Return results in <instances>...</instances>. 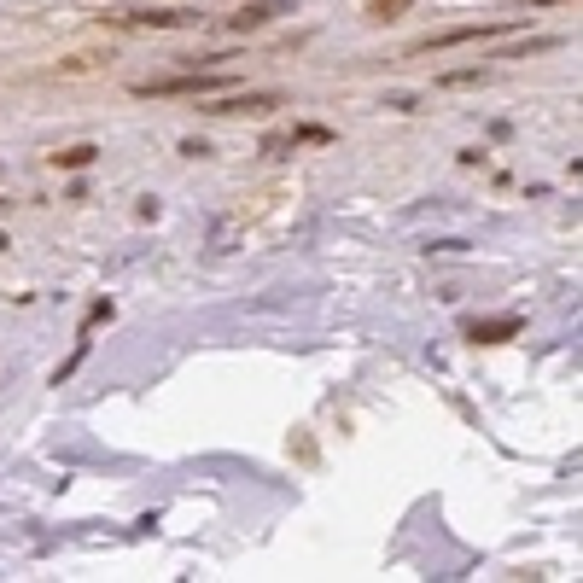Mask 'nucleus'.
<instances>
[{
	"instance_id": "5",
	"label": "nucleus",
	"mask_w": 583,
	"mask_h": 583,
	"mask_svg": "<svg viewBox=\"0 0 583 583\" xmlns=\"http://www.w3.org/2000/svg\"><path fill=\"white\" fill-rule=\"evenodd\" d=\"M280 94H245V100H222V105H210V111H275Z\"/></svg>"
},
{
	"instance_id": "3",
	"label": "nucleus",
	"mask_w": 583,
	"mask_h": 583,
	"mask_svg": "<svg viewBox=\"0 0 583 583\" xmlns=\"http://www.w3.org/2000/svg\"><path fill=\"white\" fill-rule=\"evenodd\" d=\"M467 333H473L479 344H502V339H514V333H519V321H514V315H502V321H473Z\"/></svg>"
},
{
	"instance_id": "6",
	"label": "nucleus",
	"mask_w": 583,
	"mask_h": 583,
	"mask_svg": "<svg viewBox=\"0 0 583 583\" xmlns=\"http://www.w3.org/2000/svg\"><path fill=\"white\" fill-rule=\"evenodd\" d=\"M53 164H59V170H88V164H94V146H70V152H53Z\"/></svg>"
},
{
	"instance_id": "7",
	"label": "nucleus",
	"mask_w": 583,
	"mask_h": 583,
	"mask_svg": "<svg viewBox=\"0 0 583 583\" xmlns=\"http://www.w3.org/2000/svg\"><path fill=\"white\" fill-rule=\"evenodd\" d=\"M409 6H414V0H368V12H374V18H403Z\"/></svg>"
},
{
	"instance_id": "1",
	"label": "nucleus",
	"mask_w": 583,
	"mask_h": 583,
	"mask_svg": "<svg viewBox=\"0 0 583 583\" xmlns=\"http://www.w3.org/2000/svg\"><path fill=\"white\" fill-rule=\"evenodd\" d=\"M210 88H228V76L199 70V76H170V82H135V94H210Z\"/></svg>"
},
{
	"instance_id": "2",
	"label": "nucleus",
	"mask_w": 583,
	"mask_h": 583,
	"mask_svg": "<svg viewBox=\"0 0 583 583\" xmlns=\"http://www.w3.org/2000/svg\"><path fill=\"white\" fill-rule=\"evenodd\" d=\"M490 35H502V24H484V30H467V24H461V30L432 35V41H426L420 53H432V47H461V41H490Z\"/></svg>"
},
{
	"instance_id": "4",
	"label": "nucleus",
	"mask_w": 583,
	"mask_h": 583,
	"mask_svg": "<svg viewBox=\"0 0 583 583\" xmlns=\"http://www.w3.org/2000/svg\"><path fill=\"white\" fill-rule=\"evenodd\" d=\"M275 12H286V0H263V6H245L240 18H234V30H257V24H269Z\"/></svg>"
}]
</instances>
